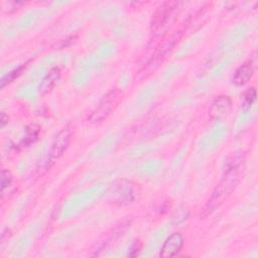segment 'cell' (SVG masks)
Here are the masks:
<instances>
[{
  "label": "cell",
  "mask_w": 258,
  "mask_h": 258,
  "mask_svg": "<svg viewBox=\"0 0 258 258\" xmlns=\"http://www.w3.org/2000/svg\"><path fill=\"white\" fill-rule=\"evenodd\" d=\"M243 161L232 163L226 170L224 176L220 182L214 188L212 195L207 201L203 209V217L209 216L215 211L216 208L221 206L225 200L232 194V191L237 187L238 183L241 180L243 173Z\"/></svg>",
  "instance_id": "6da1fadb"
},
{
  "label": "cell",
  "mask_w": 258,
  "mask_h": 258,
  "mask_svg": "<svg viewBox=\"0 0 258 258\" xmlns=\"http://www.w3.org/2000/svg\"><path fill=\"white\" fill-rule=\"evenodd\" d=\"M179 5L180 3L176 1H166L157 8L151 20V35L161 36L169 29L178 15Z\"/></svg>",
  "instance_id": "7a4b0ae2"
},
{
  "label": "cell",
  "mask_w": 258,
  "mask_h": 258,
  "mask_svg": "<svg viewBox=\"0 0 258 258\" xmlns=\"http://www.w3.org/2000/svg\"><path fill=\"white\" fill-rule=\"evenodd\" d=\"M140 185L133 180L121 179L110 187L108 198L116 206L124 207L132 204L140 195Z\"/></svg>",
  "instance_id": "3957f363"
},
{
  "label": "cell",
  "mask_w": 258,
  "mask_h": 258,
  "mask_svg": "<svg viewBox=\"0 0 258 258\" xmlns=\"http://www.w3.org/2000/svg\"><path fill=\"white\" fill-rule=\"evenodd\" d=\"M122 99V92L118 89H112L103 96L98 106L92 111L88 120L90 123H99L106 119L112 111L118 106Z\"/></svg>",
  "instance_id": "277c9868"
},
{
  "label": "cell",
  "mask_w": 258,
  "mask_h": 258,
  "mask_svg": "<svg viewBox=\"0 0 258 258\" xmlns=\"http://www.w3.org/2000/svg\"><path fill=\"white\" fill-rule=\"evenodd\" d=\"M71 139H72V131L69 127L61 129L57 133V135L54 137L51 143V147L48 154V160H49L48 162H51L52 164L56 159H58L64 153V151L69 147Z\"/></svg>",
  "instance_id": "5b68a950"
},
{
  "label": "cell",
  "mask_w": 258,
  "mask_h": 258,
  "mask_svg": "<svg viewBox=\"0 0 258 258\" xmlns=\"http://www.w3.org/2000/svg\"><path fill=\"white\" fill-rule=\"evenodd\" d=\"M232 110V101L228 96L220 95L214 98L209 109L211 119L219 120L227 117Z\"/></svg>",
  "instance_id": "8992f818"
},
{
  "label": "cell",
  "mask_w": 258,
  "mask_h": 258,
  "mask_svg": "<svg viewBox=\"0 0 258 258\" xmlns=\"http://www.w3.org/2000/svg\"><path fill=\"white\" fill-rule=\"evenodd\" d=\"M184 240L180 233H173L164 241L161 250L160 257L168 258L175 256L183 247Z\"/></svg>",
  "instance_id": "52a82bcc"
},
{
  "label": "cell",
  "mask_w": 258,
  "mask_h": 258,
  "mask_svg": "<svg viewBox=\"0 0 258 258\" xmlns=\"http://www.w3.org/2000/svg\"><path fill=\"white\" fill-rule=\"evenodd\" d=\"M60 78V70L58 68H52L42 79L38 86V92L41 95H45L52 91Z\"/></svg>",
  "instance_id": "ba28073f"
},
{
  "label": "cell",
  "mask_w": 258,
  "mask_h": 258,
  "mask_svg": "<svg viewBox=\"0 0 258 258\" xmlns=\"http://www.w3.org/2000/svg\"><path fill=\"white\" fill-rule=\"evenodd\" d=\"M253 73H254V70H253L252 63L250 61L245 62L236 70L233 77V83L238 87L244 86L250 81V79L253 76Z\"/></svg>",
  "instance_id": "9c48e42d"
},
{
  "label": "cell",
  "mask_w": 258,
  "mask_h": 258,
  "mask_svg": "<svg viewBox=\"0 0 258 258\" xmlns=\"http://www.w3.org/2000/svg\"><path fill=\"white\" fill-rule=\"evenodd\" d=\"M256 100V90L254 87L249 88L243 95V108L245 110H247L248 108L251 107V105L254 103V101Z\"/></svg>",
  "instance_id": "30bf717a"
},
{
  "label": "cell",
  "mask_w": 258,
  "mask_h": 258,
  "mask_svg": "<svg viewBox=\"0 0 258 258\" xmlns=\"http://www.w3.org/2000/svg\"><path fill=\"white\" fill-rule=\"evenodd\" d=\"M24 68H25V64H23V66L19 67L18 69L14 70V71H12V72H10V73H8V75H6V76L1 80V88H4L7 84H9V83L12 82L15 78H17V77L21 74V72H22V70H23Z\"/></svg>",
  "instance_id": "8fae6325"
},
{
  "label": "cell",
  "mask_w": 258,
  "mask_h": 258,
  "mask_svg": "<svg viewBox=\"0 0 258 258\" xmlns=\"http://www.w3.org/2000/svg\"><path fill=\"white\" fill-rule=\"evenodd\" d=\"M12 182V175L8 169H3L1 172V191L4 192L5 188L8 187Z\"/></svg>",
  "instance_id": "7c38bea8"
},
{
  "label": "cell",
  "mask_w": 258,
  "mask_h": 258,
  "mask_svg": "<svg viewBox=\"0 0 258 258\" xmlns=\"http://www.w3.org/2000/svg\"><path fill=\"white\" fill-rule=\"evenodd\" d=\"M38 132H39V128L36 126H31L28 130H27V135L25 137V140L27 142V144H30L31 142H34V140L37 138L38 136Z\"/></svg>",
  "instance_id": "4fadbf2b"
},
{
  "label": "cell",
  "mask_w": 258,
  "mask_h": 258,
  "mask_svg": "<svg viewBox=\"0 0 258 258\" xmlns=\"http://www.w3.org/2000/svg\"><path fill=\"white\" fill-rule=\"evenodd\" d=\"M141 248H142V244L140 243V241H135L129 249V256L130 257H136L137 255H139V253L141 251Z\"/></svg>",
  "instance_id": "5bb4252c"
},
{
  "label": "cell",
  "mask_w": 258,
  "mask_h": 258,
  "mask_svg": "<svg viewBox=\"0 0 258 258\" xmlns=\"http://www.w3.org/2000/svg\"><path fill=\"white\" fill-rule=\"evenodd\" d=\"M1 127H4L8 123V115H6L4 112L1 113Z\"/></svg>",
  "instance_id": "9a60e30c"
}]
</instances>
